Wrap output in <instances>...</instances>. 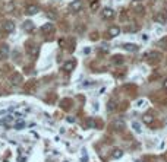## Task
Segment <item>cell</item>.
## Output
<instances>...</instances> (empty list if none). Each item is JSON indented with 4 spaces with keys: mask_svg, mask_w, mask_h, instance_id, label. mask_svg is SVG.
I'll use <instances>...</instances> for the list:
<instances>
[{
    "mask_svg": "<svg viewBox=\"0 0 167 162\" xmlns=\"http://www.w3.org/2000/svg\"><path fill=\"white\" fill-rule=\"evenodd\" d=\"M132 129H133V130H135L138 134L142 133V127H141V124H139L138 121H133V123H132Z\"/></svg>",
    "mask_w": 167,
    "mask_h": 162,
    "instance_id": "obj_18",
    "label": "cell"
},
{
    "mask_svg": "<svg viewBox=\"0 0 167 162\" xmlns=\"http://www.w3.org/2000/svg\"><path fill=\"white\" fill-rule=\"evenodd\" d=\"M113 129H114V130H117V131L123 130V129H125V121L120 120V118L114 120V121H113Z\"/></svg>",
    "mask_w": 167,
    "mask_h": 162,
    "instance_id": "obj_11",
    "label": "cell"
},
{
    "mask_svg": "<svg viewBox=\"0 0 167 162\" xmlns=\"http://www.w3.org/2000/svg\"><path fill=\"white\" fill-rule=\"evenodd\" d=\"M136 162H139V161H136Z\"/></svg>",
    "mask_w": 167,
    "mask_h": 162,
    "instance_id": "obj_34",
    "label": "cell"
},
{
    "mask_svg": "<svg viewBox=\"0 0 167 162\" xmlns=\"http://www.w3.org/2000/svg\"><path fill=\"white\" fill-rule=\"evenodd\" d=\"M138 29H139V26L136 25V23H130V25L125 26V31L126 32H136Z\"/></svg>",
    "mask_w": 167,
    "mask_h": 162,
    "instance_id": "obj_17",
    "label": "cell"
},
{
    "mask_svg": "<svg viewBox=\"0 0 167 162\" xmlns=\"http://www.w3.org/2000/svg\"><path fill=\"white\" fill-rule=\"evenodd\" d=\"M9 80H10V83L12 85H19V83L22 82V75L21 73H12L10 75V77H9Z\"/></svg>",
    "mask_w": 167,
    "mask_h": 162,
    "instance_id": "obj_2",
    "label": "cell"
},
{
    "mask_svg": "<svg viewBox=\"0 0 167 162\" xmlns=\"http://www.w3.org/2000/svg\"><path fill=\"white\" fill-rule=\"evenodd\" d=\"M101 13H103V18H104V19H111V18L114 16V10L111 9V7H104Z\"/></svg>",
    "mask_w": 167,
    "mask_h": 162,
    "instance_id": "obj_7",
    "label": "cell"
},
{
    "mask_svg": "<svg viewBox=\"0 0 167 162\" xmlns=\"http://www.w3.org/2000/svg\"><path fill=\"white\" fill-rule=\"evenodd\" d=\"M154 21L157 23H161V25H163V23L167 22V15L166 13H157V15L154 16Z\"/></svg>",
    "mask_w": 167,
    "mask_h": 162,
    "instance_id": "obj_10",
    "label": "cell"
},
{
    "mask_svg": "<svg viewBox=\"0 0 167 162\" xmlns=\"http://www.w3.org/2000/svg\"><path fill=\"white\" fill-rule=\"evenodd\" d=\"M133 2H136V0H133Z\"/></svg>",
    "mask_w": 167,
    "mask_h": 162,
    "instance_id": "obj_33",
    "label": "cell"
},
{
    "mask_svg": "<svg viewBox=\"0 0 167 162\" xmlns=\"http://www.w3.org/2000/svg\"><path fill=\"white\" fill-rule=\"evenodd\" d=\"M24 29L31 32L32 29H34V22H32V21H25V22H24Z\"/></svg>",
    "mask_w": 167,
    "mask_h": 162,
    "instance_id": "obj_16",
    "label": "cell"
},
{
    "mask_svg": "<svg viewBox=\"0 0 167 162\" xmlns=\"http://www.w3.org/2000/svg\"><path fill=\"white\" fill-rule=\"evenodd\" d=\"M111 61H113V64H123V61H125V60H123L122 56H114Z\"/></svg>",
    "mask_w": 167,
    "mask_h": 162,
    "instance_id": "obj_21",
    "label": "cell"
},
{
    "mask_svg": "<svg viewBox=\"0 0 167 162\" xmlns=\"http://www.w3.org/2000/svg\"><path fill=\"white\" fill-rule=\"evenodd\" d=\"M145 57H147L148 61H151V63H157L161 58V53H158V51H150V53H147Z\"/></svg>",
    "mask_w": 167,
    "mask_h": 162,
    "instance_id": "obj_1",
    "label": "cell"
},
{
    "mask_svg": "<svg viewBox=\"0 0 167 162\" xmlns=\"http://www.w3.org/2000/svg\"><path fill=\"white\" fill-rule=\"evenodd\" d=\"M13 29H15V23H13L12 21H6V22L3 23V31L4 32H13Z\"/></svg>",
    "mask_w": 167,
    "mask_h": 162,
    "instance_id": "obj_13",
    "label": "cell"
},
{
    "mask_svg": "<svg viewBox=\"0 0 167 162\" xmlns=\"http://www.w3.org/2000/svg\"><path fill=\"white\" fill-rule=\"evenodd\" d=\"M97 7H98V3H97V2H95V3H92V6H91V9H92V10H95Z\"/></svg>",
    "mask_w": 167,
    "mask_h": 162,
    "instance_id": "obj_29",
    "label": "cell"
},
{
    "mask_svg": "<svg viewBox=\"0 0 167 162\" xmlns=\"http://www.w3.org/2000/svg\"><path fill=\"white\" fill-rule=\"evenodd\" d=\"M109 35L113 37V38L119 37V35H120V28H119V26H110V28H109Z\"/></svg>",
    "mask_w": 167,
    "mask_h": 162,
    "instance_id": "obj_14",
    "label": "cell"
},
{
    "mask_svg": "<svg viewBox=\"0 0 167 162\" xmlns=\"http://www.w3.org/2000/svg\"><path fill=\"white\" fill-rule=\"evenodd\" d=\"M53 29H54V25L51 22H48V23L41 26V32H44V34H48V32H51Z\"/></svg>",
    "mask_w": 167,
    "mask_h": 162,
    "instance_id": "obj_15",
    "label": "cell"
},
{
    "mask_svg": "<svg viewBox=\"0 0 167 162\" xmlns=\"http://www.w3.org/2000/svg\"><path fill=\"white\" fill-rule=\"evenodd\" d=\"M26 51H28V54L31 56L32 58H35L38 56V53H40V47H37V45H31V47H26Z\"/></svg>",
    "mask_w": 167,
    "mask_h": 162,
    "instance_id": "obj_6",
    "label": "cell"
},
{
    "mask_svg": "<svg viewBox=\"0 0 167 162\" xmlns=\"http://www.w3.org/2000/svg\"><path fill=\"white\" fill-rule=\"evenodd\" d=\"M94 110H95V111L98 110V104H97V102H94Z\"/></svg>",
    "mask_w": 167,
    "mask_h": 162,
    "instance_id": "obj_32",
    "label": "cell"
},
{
    "mask_svg": "<svg viewBox=\"0 0 167 162\" xmlns=\"http://www.w3.org/2000/svg\"><path fill=\"white\" fill-rule=\"evenodd\" d=\"M163 88H164V89H166V91H167V77H166V79L163 80Z\"/></svg>",
    "mask_w": 167,
    "mask_h": 162,
    "instance_id": "obj_28",
    "label": "cell"
},
{
    "mask_svg": "<svg viewBox=\"0 0 167 162\" xmlns=\"http://www.w3.org/2000/svg\"><path fill=\"white\" fill-rule=\"evenodd\" d=\"M122 156H123V150H122V149L113 150V158H114V159H120Z\"/></svg>",
    "mask_w": 167,
    "mask_h": 162,
    "instance_id": "obj_22",
    "label": "cell"
},
{
    "mask_svg": "<svg viewBox=\"0 0 167 162\" xmlns=\"http://www.w3.org/2000/svg\"><path fill=\"white\" fill-rule=\"evenodd\" d=\"M145 101L144 99H139V101H136V107H139V108H142V107H145Z\"/></svg>",
    "mask_w": 167,
    "mask_h": 162,
    "instance_id": "obj_26",
    "label": "cell"
},
{
    "mask_svg": "<svg viewBox=\"0 0 167 162\" xmlns=\"http://www.w3.org/2000/svg\"><path fill=\"white\" fill-rule=\"evenodd\" d=\"M13 126H15L16 130H22V129L25 127V123H24L22 120H19V121H15V124H13Z\"/></svg>",
    "mask_w": 167,
    "mask_h": 162,
    "instance_id": "obj_20",
    "label": "cell"
},
{
    "mask_svg": "<svg viewBox=\"0 0 167 162\" xmlns=\"http://www.w3.org/2000/svg\"><path fill=\"white\" fill-rule=\"evenodd\" d=\"M75 67H76V61L75 60H69V61H66V63H63L62 69H63L65 72H72V70H75Z\"/></svg>",
    "mask_w": 167,
    "mask_h": 162,
    "instance_id": "obj_3",
    "label": "cell"
},
{
    "mask_svg": "<svg viewBox=\"0 0 167 162\" xmlns=\"http://www.w3.org/2000/svg\"><path fill=\"white\" fill-rule=\"evenodd\" d=\"M2 124H3L4 127H9V126L15 124V117H13V115H6V117L2 120Z\"/></svg>",
    "mask_w": 167,
    "mask_h": 162,
    "instance_id": "obj_9",
    "label": "cell"
},
{
    "mask_svg": "<svg viewBox=\"0 0 167 162\" xmlns=\"http://www.w3.org/2000/svg\"><path fill=\"white\" fill-rule=\"evenodd\" d=\"M158 45H160V47H163V48H167V35H164L163 38L158 41Z\"/></svg>",
    "mask_w": 167,
    "mask_h": 162,
    "instance_id": "obj_24",
    "label": "cell"
},
{
    "mask_svg": "<svg viewBox=\"0 0 167 162\" xmlns=\"http://www.w3.org/2000/svg\"><path fill=\"white\" fill-rule=\"evenodd\" d=\"M122 47H123V50L129 51V53H136V51L139 50L138 45H136V44H132V42H126V44H123Z\"/></svg>",
    "mask_w": 167,
    "mask_h": 162,
    "instance_id": "obj_5",
    "label": "cell"
},
{
    "mask_svg": "<svg viewBox=\"0 0 167 162\" xmlns=\"http://www.w3.org/2000/svg\"><path fill=\"white\" fill-rule=\"evenodd\" d=\"M40 12V9H38V6L37 4H28V6H26V15H37V13Z\"/></svg>",
    "mask_w": 167,
    "mask_h": 162,
    "instance_id": "obj_8",
    "label": "cell"
},
{
    "mask_svg": "<svg viewBox=\"0 0 167 162\" xmlns=\"http://www.w3.org/2000/svg\"><path fill=\"white\" fill-rule=\"evenodd\" d=\"M69 9L72 10V12H79V10L82 9V2L81 0H73L72 3L69 4Z\"/></svg>",
    "mask_w": 167,
    "mask_h": 162,
    "instance_id": "obj_4",
    "label": "cell"
},
{
    "mask_svg": "<svg viewBox=\"0 0 167 162\" xmlns=\"http://www.w3.org/2000/svg\"><path fill=\"white\" fill-rule=\"evenodd\" d=\"M114 108H116V104H114L113 101H110V102H109V107H107V110H109V111H113Z\"/></svg>",
    "mask_w": 167,
    "mask_h": 162,
    "instance_id": "obj_25",
    "label": "cell"
},
{
    "mask_svg": "<svg viewBox=\"0 0 167 162\" xmlns=\"http://www.w3.org/2000/svg\"><path fill=\"white\" fill-rule=\"evenodd\" d=\"M142 120H144V123H147V124H151L152 121H154V117H152V115H150V114H145Z\"/></svg>",
    "mask_w": 167,
    "mask_h": 162,
    "instance_id": "obj_23",
    "label": "cell"
},
{
    "mask_svg": "<svg viewBox=\"0 0 167 162\" xmlns=\"http://www.w3.org/2000/svg\"><path fill=\"white\" fill-rule=\"evenodd\" d=\"M135 9H136V10H139V13H142V10H144V7H142L141 4H136V3H135Z\"/></svg>",
    "mask_w": 167,
    "mask_h": 162,
    "instance_id": "obj_27",
    "label": "cell"
},
{
    "mask_svg": "<svg viewBox=\"0 0 167 162\" xmlns=\"http://www.w3.org/2000/svg\"><path fill=\"white\" fill-rule=\"evenodd\" d=\"M89 51H91V48H88V47L84 48V54H89Z\"/></svg>",
    "mask_w": 167,
    "mask_h": 162,
    "instance_id": "obj_30",
    "label": "cell"
},
{
    "mask_svg": "<svg viewBox=\"0 0 167 162\" xmlns=\"http://www.w3.org/2000/svg\"><path fill=\"white\" fill-rule=\"evenodd\" d=\"M87 127H88V129H95V127H97L94 118H88V120H87Z\"/></svg>",
    "mask_w": 167,
    "mask_h": 162,
    "instance_id": "obj_19",
    "label": "cell"
},
{
    "mask_svg": "<svg viewBox=\"0 0 167 162\" xmlns=\"http://www.w3.org/2000/svg\"><path fill=\"white\" fill-rule=\"evenodd\" d=\"M9 56V45L2 44L0 45V58H6Z\"/></svg>",
    "mask_w": 167,
    "mask_h": 162,
    "instance_id": "obj_12",
    "label": "cell"
},
{
    "mask_svg": "<svg viewBox=\"0 0 167 162\" xmlns=\"http://www.w3.org/2000/svg\"><path fill=\"white\" fill-rule=\"evenodd\" d=\"M67 121H69V123H73V121H75V118H72V117H69V118H67Z\"/></svg>",
    "mask_w": 167,
    "mask_h": 162,
    "instance_id": "obj_31",
    "label": "cell"
}]
</instances>
